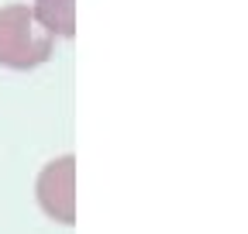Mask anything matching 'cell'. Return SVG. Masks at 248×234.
<instances>
[{
	"mask_svg": "<svg viewBox=\"0 0 248 234\" xmlns=\"http://www.w3.org/2000/svg\"><path fill=\"white\" fill-rule=\"evenodd\" d=\"M52 42L55 38L35 21L31 7H24V4L0 7V66L35 69V66L48 62Z\"/></svg>",
	"mask_w": 248,
	"mask_h": 234,
	"instance_id": "cell-1",
	"label": "cell"
},
{
	"mask_svg": "<svg viewBox=\"0 0 248 234\" xmlns=\"http://www.w3.org/2000/svg\"><path fill=\"white\" fill-rule=\"evenodd\" d=\"M38 203L42 210L59 220V224H73L76 220V159L62 155L48 162L38 176Z\"/></svg>",
	"mask_w": 248,
	"mask_h": 234,
	"instance_id": "cell-2",
	"label": "cell"
},
{
	"mask_svg": "<svg viewBox=\"0 0 248 234\" xmlns=\"http://www.w3.org/2000/svg\"><path fill=\"white\" fill-rule=\"evenodd\" d=\"M35 21L55 38H73L76 35V0H35L31 7Z\"/></svg>",
	"mask_w": 248,
	"mask_h": 234,
	"instance_id": "cell-3",
	"label": "cell"
}]
</instances>
